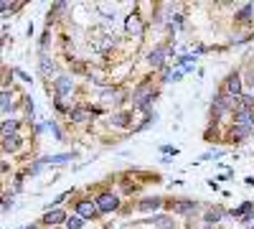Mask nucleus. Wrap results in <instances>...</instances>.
<instances>
[{
	"instance_id": "nucleus-13",
	"label": "nucleus",
	"mask_w": 254,
	"mask_h": 229,
	"mask_svg": "<svg viewBox=\"0 0 254 229\" xmlns=\"http://www.w3.org/2000/svg\"><path fill=\"white\" fill-rule=\"evenodd\" d=\"M224 217V209H208L206 212V222H219Z\"/></svg>"
},
{
	"instance_id": "nucleus-9",
	"label": "nucleus",
	"mask_w": 254,
	"mask_h": 229,
	"mask_svg": "<svg viewBox=\"0 0 254 229\" xmlns=\"http://www.w3.org/2000/svg\"><path fill=\"white\" fill-rule=\"evenodd\" d=\"M15 130H18V122H15V120H5V122H3V138L15 135Z\"/></svg>"
},
{
	"instance_id": "nucleus-14",
	"label": "nucleus",
	"mask_w": 254,
	"mask_h": 229,
	"mask_svg": "<svg viewBox=\"0 0 254 229\" xmlns=\"http://www.w3.org/2000/svg\"><path fill=\"white\" fill-rule=\"evenodd\" d=\"M158 206H160V199H145L142 204H140V209H158Z\"/></svg>"
},
{
	"instance_id": "nucleus-1",
	"label": "nucleus",
	"mask_w": 254,
	"mask_h": 229,
	"mask_svg": "<svg viewBox=\"0 0 254 229\" xmlns=\"http://www.w3.org/2000/svg\"><path fill=\"white\" fill-rule=\"evenodd\" d=\"M252 130H254L252 112H237V120H234V128H231V135H234L237 140H242V138H247Z\"/></svg>"
},
{
	"instance_id": "nucleus-16",
	"label": "nucleus",
	"mask_w": 254,
	"mask_h": 229,
	"mask_svg": "<svg viewBox=\"0 0 254 229\" xmlns=\"http://www.w3.org/2000/svg\"><path fill=\"white\" fill-rule=\"evenodd\" d=\"M87 117H89V112H84V110H74V112H71V120H74V122H84Z\"/></svg>"
},
{
	"instance_id": "nucleus-11",
	"label": "nucleus",
	"mask_w": 254,
	"mask_h": 229,
	"mask_svg": "<svg viewBox=\"0 0 254 229\" xmlns=\"http://www.w3.org/2000/svg\"><path fill=\"white\" fill-rule=\"evenodd\" d=\"M176 209H178L181 214H190V212L196 209V204H193V201H178V204H176Z\"/></svg>"
},
{
	"instance_id": "nucleus-3",
	"label": "nucleus",
	"mask_w": 254,
	"mask_h": 229,
	"mask_svg": "<svg viewBox=\"0 0 254 229\" xmlns=\"http://www.w3.org/2000/svg\"><path fill=\"white\" fill-rule=\"evenodd\" d=\"M97 212H99V206L92 204V201H79L76 204V214L81 219H92V217H97Z\"/></svg>"
},
{
	"instance_id": "nucleus-19",
	"label": "nucleus",
	"mask_w": 254,
	"mask_h": 229,
	"mask_svg": "<svg viewBox=\"0 0 254 229\" xmlns=\"http://www.w3.org/2000/svg\"><path fill=\"white\" fill-rule=\"evenodd\" d=\"M10 107H13V102H10V97H8V92H3V110L8 112Z\"/></svg>"
},
{
	"instance_id": "nucleus-8",
	"label": "nucleus",
	"mask_w": 254,
	"mask_h": 229,
	"mask_svg": "<svg viewBox=\"0 0 254 229\" xmlns=\"http://www.w3.org/2000/svg\"><path fill=\"white\" fill-rule=\"evenodd\" d=\"M44 222H46L49 227H56V224H61V222H66V217H64V212H61V209H54V212H46Z\"/></svg>"
},
{
	"instance_id": "nucleus-15",
	"label": "nucleus",
	"mask_w": 254,
	"mask_h": 229,
	"mask_svg": "<svg viewBox=\"0 0 254 229\" xmlns=\"http://www.w3.org/2000/svg\"><path fill=\"white\" fill-rule=\"evenodd\" d=\"M153 227H158V229H171V219H165V217H155V219H153Z\"/></svg>"
},
{
	"instance_id": "nucleus-17",
	"label": "nucleus",
	"mask_w": 254,
	"mask_h": 229,
	"mask_svg": "<svg viewBox=\"0 0 254 229\" xmlns=\"http://www.w3.org/2000/svg\"><path fill=\"white\" fill-rule=\"evenodd\" d=\"M127 120H130V115H127V112H120V115H115V117H112V122H115V125H120V128H122V125H125Z\"/></svg>"
},
{
	"instance_id": "nucleus-4",
	"label": "nucleus",
	"mask_w": 254,
	"mask_h": 229,
	"mask_svg": "<svg viewBox=\"0 0 254 229\" xmlns=\"http://www.w3.org/2000/svg\"><path fill=\"white\" fill-rule=\"evenodd\" d=\"M125 31L130 33V36H140V33H142V23H140V15H137V13L127 15V20H125Z\"/></svg>"
},
{
	"instance_id": "nucleus-22",
	"label": "nucleus",
	"mask_w": 254,
	"mask_h": 229,
	"mask_svg": "<svg viewBox=\"0 0 254 229\" xmlns=\"http://www.w3.org/2000/svg\"><path fill=\"white\" fill-rule=\"evenodd\" d=\"M252 120H254V112H252Z\"/></svg>"
},
{
	"instance_id": "nucleus-7",
	"label": "nucleus",
	"mask_w": 254,
	"mask_h": 229,
	"mask_svg": "<svg viewBox=\"0 0 254 229\" xmlns=\"http://www.w3.org/2000/svg\"><path fill=\"white\" fill-rule=\"evenodd\" d=\"M165 54H168V49H165V46H158L155 51H150V56H147V61H150L153 67H160L163 61H165Z\"/></svg>"
},
{
	"instance_id": "nucleus-21",
	"label": "nucleus",
	"mask_w": 254,
	"mask_h": 229,
	"mask_svg": "<svg viewBox=\"0 0 254 229\" xmlns=\"http://www.w3.org/2000/svg\"><path fill=\"white\" fill-rule=\"evenodd\" d=\"M23 229H36V227H33V224H28V227H23Z\"/></svg>"
},
{
	"instance_id": "nucleus-6",
	"label": "nucleus",
	"mask_w": 254,
	"mask_h": 229,
	"mask_svg": "<svg viewBox=\"0 0 254 229\" xmlns=\"http://www.w3.org/2000/svg\"><path fill=\"white\" fill-rule=\"evenodd\" d=\"M69 92H71V79L69 76H59L56 79V94L59 97H66Z\"/></svg>"
},
{
	"instance_id": "nucleus-5",
	"label": "nucleus",
	"mask_w": 254,
	"mask_h": 229,
	"mask_svg": "<svg viewBox=\"0 0 254 229\" xmlns=\"http://www.w3.org/2000/svg\"><path fill=\"white\" fill-rule=\"evenodd\" d=\"M226 94H231V97H239L242 94V79H239V74H231L226 79Z\"/></svg>"
},
{
	"instance_id": "nucleus-23",
	"label": "nucleus",
	"mask_w": 254,
	"mask_h": 229,
	"mask_svg": "<svg viewBox=\"0 0 254 229\" xmlns=\"http://www.w3.org/2000/svg\"><path fill=\"white\" fill-rule=\"evenodd\" d=\"M252 229H254V224H252Z\"/></svg>"
},
{
	"instance_id": "nucleus-2",
	"label": "nucleus",
	"mask_w": 254,
	"mask_h": 229,
	"mask_svg": "<svg viewBox=\"0 0 254 229\" xmlns=\"http://www.w3.org/2000/svg\"><path fill=\"white\" fill-rule=\"evenodd\" d=\"M94 204L99 206V212H115L120 201H117V196H115V194H99Z\"/></svg>"
},
{
	"instance_id": "nucleus-18",
	"label": "nucleus",
	"mask_w": 254,
	"mask_h": 229,
	"mask_svg": "<svg viewBox=\"0 0 254 229\" xmlns=\"http://www.w3.org/2000/svg\"><path fill=\"white\" fill-rule=\"evenodd\" d=\"M66 224H69L66 229H81V217H74V219H69Z\"/></svg>"
},
{
	"instance_id": "nucleus-20",
	"label": "nucleus",
	"mask_w": 254,
	"mask_h": 229,
	"mask_svg": "<svg viewBox=\"0 0 254 229\" xmlns=\"http://www.w3.org/2000/svg\"><path fill=\"white\" fill-rule=\"evenodd\" d=\"M178 26H181V15H176V18H173V23H171V31H178Z\"/></svg>"
},
{
	"instance_id": "nucleus-12",
	"label": "nucleus",
	"mask_w": 254,
	"mask_h": 229,
	"mask_svg": "<svg viewBox=\"0 0 254 229\" xmlns=\"http://www.w3.org/2000/svg\"><path fill=\"white\" fill-rule=\"evenodd\" d=\"M74 155L71 153H64V155H51V158H44L41 163H64V160H71Z\"/></svg>"
},
{
	"instance_id": "nucleus-10",
	"label": "nucleus",
	"mask_w": 254,
	"mask_h": 229,
	"mask_svg": "<svg viewBox=\"0 0 254 229\" xmlns=\"http://www.w3.org/2000/svg\"><path fill=\"white\" fill-rule=\"evenodd\" d=\"M18 145H20V140H18L15 135L3 138V148H5V151H18Z\"/></svg>"
}]
</instances>
